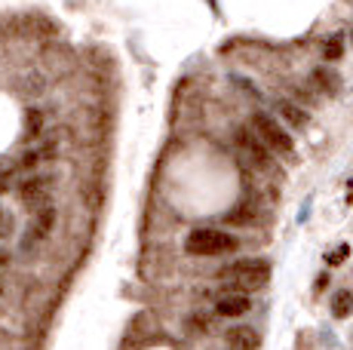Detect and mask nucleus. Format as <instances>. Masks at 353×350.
Here are the masks:
<instances>
[{"instance_id":"15","label":"nucleus","mask_w":353,"mask_h":350,"mask_svg":"<svg viewBox=\"0 0 353 350\" xmlns=\"http://www.w3.org/2000/svg\"><path fill=\"white\" fill-rule=\"evenodd\" d=\"M12 234H16V215L0 206V240L12 237Z\"/></svg>"},{"instance_id":"4","label":"nucleus","mask_w":353,"mask_h":350,"mask_svg":"<svg viewBox=\"0 0 353 350\" xmlns=\"http://www.w3.org/2000/svg\"><path fill=\"white\" fill-rule=\"evenodd\" d=\"M52 175H34V178L28 181H22V185L16 187V197H19V203L25 206L28 212H37L40 206H46L50 203V191H52Z\"/></svg>"},{"instance_id":"11","label":"nucleus","mask_w":353,"mask_h":350,"mask_svg":"<svg viewBox=\"0 0 353 350\" xmlns=\"http://www.w3.org/2000/svg\"><path fill=\"white\" fill-rule=\"evenodd\" d=\"M310 80H314V86L316 90H323V92H338L341 90V77H338L332 68H316L314 74H310Z\"/></svg>"},{"instance_id":"7","label":"nucleus","mask_w":353,"mask_h":350,"mask_svg":"<svg viewBox=\"0 0 353 350\" xmlns=\"http://www.w3.org/2000/svg\"><path fill=\"white\" fill-rule=\"evenodd\" d=\"M276 107V114H280V120L289 126V130H307V123H310V114L304 111L301 105H295V102H289V99H280V102L274 105Z\"/></svg>"},{"instance_id":"9","label":"nucleus","mask_w":353,"mask_h":350,"mask_svg":"<svg viewBox=\"0 0 353 350\" xmlns=\"http://www.w3.org/2000/svg\"><path fill=\"white\" fill-rule=\"evenodd\" d=\"M225 221L228 225H252V221H258V203L255 200H243V203H236L234 209H230L225 215Z\"/></svg>"},{"instance_id":"2","label":"nucleus","mask_w":353,"mask_h":350,"mask_svg":"<svg viewBox=\"0 0 353 350\" xmlns=\"http://www.w3.org/2000/svg\"><path fill=\"white\" fill-rule=\"evenodd\" d=\"M234 249H236V237H230L225 231H215V227H196L185 240V252L200 255V258L228 255V252H234Z\"/></svg>"},{"instance_id":"17","label":"nucleus","mask_w":353,"mask_h":350,"mask_svg":"<svg viewBox=\"0 0 353 350\" xmlns=\"http://www.w3.org/2000/svg\"><path fill=\"white\" fill-rule=\"evenodd\" d=\"M6 261H10V255H6V252H0V267H6Z\"/></svg>"},{"instance_id":"8","label":"nucleus","mask_w":353,"mask_h":350,"mask_svg":"<svg viewBox=\"0 0 353 350\" xmlns=\"http://www.w3.org/2000/svg\"><path fill=\"white\" fill-rule=\"evenodd\" d=\"M228 344L234 350H258L261 347V335L252 326H234L228 329Z\"/></svg>"},{"instance_id":"3","label":"nucleus","mask_w":353,"mask_h":350,"mask_svg":"<svg viewBox=\"0 0 353 350\" xmlns=\"http://www.w3.org/2000/svg\"><path fill=\"white\" fill-rule=\"evenodd\" d=\"M252 130L258 132V136H261V141L270 147V151L283 154V157H292V154H295V145H292L289 130H286V126H283L276 117H270V114H264V111H255Z\"/></svg>"},{"instance_id":"6","label":"nucleus","mask_w":353,"mask_h":350,"mask_svg":"<svg viewBox=\"0 0 353 350\" xmlns=\"http://www.w3.org/2000/svg\"><path fill=\"white\" fill-rule=\"evenodd\" d=\"M52 227H56V209L46 203V206H40L37 212H31V225H28V231H25L22 246L31 249L34 243H43V240L50 237Z\"/></svg>"},{"instance_id":"13","label":"nucleus","mask_w":353,"mask_h":350,"mask_svg":"<svg viewBox=\"0 0 353 350\" xmlns=\"http://www.w3.org/2000/svg\"><path fill=\"white\" fill-rule=\"evenodd\" d=\"M40 132H43V114L37 111V107H28L25 111V141H34V138H40Z\"/></svg>"},{"instance_id":"14","label":"nucleus","mask_w":353,"mask_h":350,"mask_svg":"<svg viewBox=\"0 0 353 350\" xmlns=\"http://www.w3.org/2000/svg\"><path fill=\"white\" fill-rule=\"evenodd\" d=\"M323 56H325V62H338V59L344 56V37L332 34L329 40H325V46H323Z\"/></svg>"},{"instance_id":"12","label":"nucleus","mask_w":353,"mask_h":350,"mask_svg":"<svg viewBox=\"0 0 353 350\" xmlns=\"http://www.w3.org/2000/svg\"><path fill=\"white\" fill-rule=\"evenodd\" d=\"M353 313V292L350 289H341V292H335V298H332V316L335 320H347Z\"/></svg>"},{"instance_id":"10","label":"nucleus","mask_w":353,"mask_h":350,"mask_svg":"<svg viewBox=\"0 0 353 350\" xmlns=\"http://www.w3.org/2000/svg\"><path fill=\"white\" fill-rule=\"evenodd\" d=\"M249 307H252V301H249L243 292H236V295H225V298H219L215 311H219L221 316H243Z\"/></svg>"},{"instance_id":"5","label":"nucleus","mask_w":353,"mask_h":350,"mask_svg":"<svg viewBox=\"0 0 353 350\" xmlns=\"http://www.w3.org/2000/svg\"><path fill=\"white\" fill-rule=\"evenodd\" d=\"M234 141H236V147H240L243 157H246L252 166H258V169H264V166L270 163V147L264 145L261 136H258L255 130L236 126V130H234Z\"/></svg>"},{"instance_id":"1","label":"nucleus","mask_w":353,"mask_h":350,"mask_svg":"<svg viewBox=\"0 0 353 350\" xmlns=\"http://www.w3.org/2000/svg\"><path fill=\"white\" fill-rule=\"evenodd\" d=\"M219 280L225 286L236 289V292H255V289H264L270 280V265L264 258H243L228 265L225 271L219 274Z\"/></svg>"},{"instance_id":"16","label":"nucleus","mask_w":353,"mask_h":350,"mask_svg":"<svg viewBox=\"0 0 353 350\" xmlns=\"http://www.w3.org/2000/svg\"><path fill=\"white\" fill-rule=\"evenodd\" d=\"M347 255V246H341V252H335V255H329V265H341V258Z\"/></svg>"}]
</instances>
